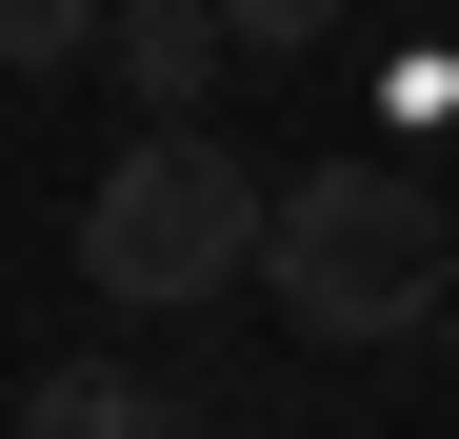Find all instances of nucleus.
Instances as JSON below:
<instances>
[{
    "label": "nucleus",
    "instance_id": "obj_6",
    "mask_svg": "<svg viewBox=\"0 0 459 439\" xmlns=\"http://www.w3.org/2000/svg\"><path fill=\"white\" fill-rule=\"evenodd\" d=\"M220 21H240V60H320V40H340V0H220Z\"/></svg>",
    "mask_w": 459,
    "mask_h": 439
},
{
    "label": "nucleus",
    "instance_id": "obj_1",
    "mask_svg": "<svg viewBox=\"0 0 459 439\" xmlns=\"http://www.w3.org/2000/svg\"><path fill=\"white\" fill-rule=\"evenodd\" d=\"M260 300L320 340V359H379L459 300V200H420L400 160H299L260 200Z\"/></svg>",
    "mask_w": 459,
    "mask_h": 439
},
{
    "label": "nucleus",
    "instance_id": "obj_4",
    "mask_svg": "<svg viewBox=\"0 0 459 439\" xmlns=\"http://www.w3.org/2000/svg\"><path fill=\"white\" fill-rule=\"evenodd\" d=\"M21 419H40V439H140V419H160V380H140V359H40Z\"/></svg>",
    "mask_w": 459,
    "mask_h": 439
},
{
    "label": "nucleus",
    "instance_id": "obj_5",
    "mask_svg": "<svg viewBox=\"0 0 459 439\" xmlns=\"http://www.w3.org/2000/svg\"><path fill=\"white\" fill-rule=\"evenodd\" d=\"M81 40H100V0H0V81H60Z\"/></svg>",
    "mask_w": 459,
    "mask_h": 439
},
{
    "label": "nucleus",
    "instance_id": "obj_3",
    "mask_svg": "<svg viewBox=\"0 0 459 439\" xmlns=\"http://www.w3.org/2000/svg\"><path fill=\"white\" fill-rule=\"evenodd\" d=\"M100 60L140 81V120H200L220 60H240V21H220V0H100Z\"/></svg>",
    "mask_w": 459,
    "mask_h": 439
},
{
    "label": "nucleus",
    "instance_id": "obj_2",
    "mask_svg": "<svg viewBox=\"0 0 459 439\" xmlns=\"http://www.w3.org/2000/svg\"><path fill=\"white\" fill-rule=\"evenodd\" d=\"M260 200L280 180L220 120H140L120 160H100V200H81V280H100L120 320H200V300L260 280Z\"/></svg>",
    "mask_w": 459,
    "mask_h": 439
}]
</instances>
